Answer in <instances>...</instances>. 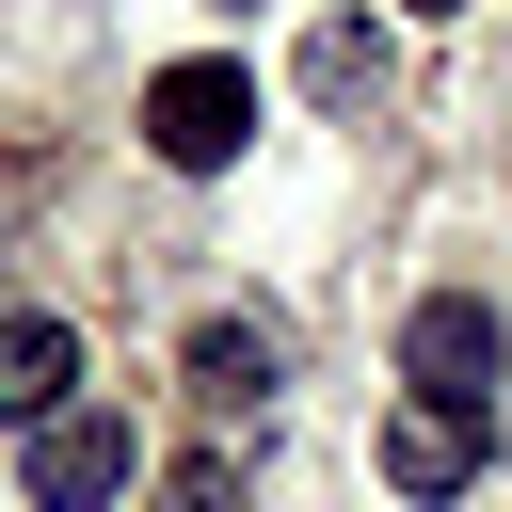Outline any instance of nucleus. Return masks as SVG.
Returning <instances> with one entry per match:
<instances>
[{
    "instance_id": "1",
    "label": "nucleus",
    "mask_w": 512,
    "mask_h": 512,
    "mask_svg": "<svg viewBox=\"0 0 512 512\" xmlns=\"http://www.w3.org/2000/svg\"><path fill=\"white\" fill-rule=\"evenodd\" d=\"M144 144H160L176 176H224V160L256 144V64H224V48L160 64V80H144Z\"/></svg>"
},
{
    "instance_id": "2",
    "label": "nucleus",
    "mask_w": 512,
    "mask_h": 512,
    "mask_svg": "<svg viewBox=\"0 0 512 512\" xmlns=\"http://www.w3.org/2000/svg\"><path fill=\"white\" fill-rule=\"evenodd\" d=\"M496 464V400H384V496H464Z\"/></svg>"
},
{
    "instance_id": "3",
    "label": "nucleus",
    "mask_w": 512,
    "mask_h": 512,
    "mask_svg": "<svg viewBox=\"0 0 512 512\" xmlns=\"http://www.w3.org/2000/svg\"><path fill=\"white\" fill-rule=\"evenodd\" d=\"M496 368H512V336H496V304H464V288H432V304L400 320V384H416V400H496Z\"/></svg>"
},
{
    "instance_id": "4",
    "label": "nucleus",
    "mask_w": 512,
    "mask_h": 512,
    "mask_svg": "<svg viewBox=\"0 0 512 512\" xmlns=\"http://www.w3.org/2000/svg\"><path fill=\"white\" fill-rule=\"evenodd\" d=\"M128 464H144V448H128V416H96V400H80V416H48V432H32V512H112V496H128Z\"/></svg>"
},
{
    "instance_id": "5",
    "label": "nucleus",
    "mask_w": 512,
    "mask_h": 512,
    "mask_svg": "<svg viewBox=\"0 0 512 512\" xmlns=\"http://www.w3.org/2000/svg\"><path fill=\"white\" fill-rule=\"evenodd\" d=\"M64 384H80V336H64L48 304H16V320H0V432H48V416H80Z\"/></svg>"
},
{
    "instance_id": "6",
    "label": "nucleus",
    "mask_w": 512,
    "mask_h": 512,
    "mask_svg": "<svg viewBox=\"0 0 512 512\" xmlns=\"http://www.w3.org/2000/svg\"><path fill=\"white\" fill-rule=\"evenodd\" d=\"M272 384H288V336L272 320H208L192 336V400L208 416H272Z\"/></svg>"
},
{
    "instance_id": "7",
    "label": "nucleus",
    "mask_w": 512,
    "mask_h": 512,
    "mask_svg": "<svg viewBox=\"0 0 512 512\" xmlns=\"http://www.w3.org/2000/svg\"><path fill=\"white\" fill-rule=\"evenodd\" d=\"M288 80H304L320 112H368V96H384V16H304Z\"/></svg>"
},
{
    "instance_id": "8",
    "label": "nucleus",
    "mask_w": 512,
    "mask_h": 512,
    "mask_svg": "<svg viewBox=\"0 0 512 512\" xmlns=\"http://www.w3.org/2000/svg\"><path fill=\"white\" fill-rule=\"evenodd\" d=\"M160 512H240V464H224V448H192V464H160Z\"/></svg>"
},
{
    "instance_id": "9",
    "label": "nucleus",
    "mask_w": 512,
    "mask_h": 512,
    "mask_svg": "<svg viewBox=\"0 0 512 512\" xmlns=\"http://www.w3.org/2000/svg\"><path fill=\"white\" fill-rule=\"evenodd\" d=\"M400 16H448V0H400Z\"/></svg>"
}]
</instances>
